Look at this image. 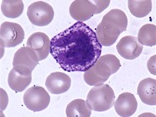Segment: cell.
<instances>
[{
    "label": "cell",
    "instance_id": "1",
    "mask_svg": "<svg viewBox=\"0 0 156 117\" xmlns=\"http://www.w3.org/2000/svg\"><path fill=\"white\" fill-rule=\"evenodd\" d=\"M97 34L77 21L51 39L50 53L61 69L67 72H85L101 55Z\"/></svg>",
    "mask_w": 156,
    "mask_h": 117
},
{
    "label": "cell",
    "instance_id": "2",
    "mask_svg": "<svg viewBox=\"0 0 156 117\" xmlns=\"http://www.w3.org/2000/svg\"><path fill=\"white\" fill-rule=\"evenodd\" d=\"M127 17L121 9H111L96 28L98 42L102 46H111L116 41L121 32L127 28Z\"/></svg>",
    "mask_w": 156,
    "mask_h": 117
},
{
    "label": "cell",
    "instance_id": "3",
    "mask_svg": "<svg viewBox=\"0 0 156 117\" xmlns=\"http://www.w3.org/2000/svg\"><path fill=\"white\" fill-rule=\"evenodd\" d=\"M121 68L119 58L114 55H105L99 57L94 66L84 72V81L90 86H97L105 82L110 75Z\"/></svg>",
    "mask_w": 156,
    "mask_h": 117
},
{
    "label": "cell",
    "instance_id": "4",
    "mask_svg": "<svg viewBox=\"0 0 156 117\" xmlns=\"http://www.w3.org/2000/svg\"><path fill=\"white\" fill-rule=\"evenodd\" d=\"M109 0H75L70 6V16L76 20L83 22L92 16L100 14L109 7Z\"/></svg>",
    "mask_w": 156,
    "mask_h": 117
},
{
    "label": "cell",
    "instance_id": "5",
    "mask_svg": "<svg viewBox=\"0 0 156 117\" xmlns=\"http://www.w3.org/2000/svg\"><path fill=\"white\" fill-rule=\"evenodd\" d=\"M115 93L107 84L97 85L90 90L87 97V104L91 110L103 112L109 109L114 105Z\"/></svg>",
    "mask_w": 156,
    "mask_h": 117
},
{
    "label": "cell",
    "instance_id": "6",
    "mask_svg": "<svg viewBox=\"0 0 156 117\" xmlns=\"http://www.w3.org/2000/svg\"><path fill=\"white\" fill-rule=\"evenodd\" d=\"M55 12L50 4L43 1H37L31 4L27 9V17L35 26L45 27L52 22Z\"/></svg>",
    "mask_w": 156,
    "mask_h": 117
},
{
    "label": "cell",
    "instance_id": "7",
    "mask_svg": "<svg viewBox=\"0 0 156 117\" xmlns=\"http://www.w3.org/2000/svg\"><path fill=\"white\" fill-rule=\"evenodd\" d=\"M23 101L28 109L37 112L45 109L48 106L50 103V96L43 87L34 86L25 93Z\"/></svg>",
    "mask_w": 156,
    "mask_h": 117
},
{
    "label": "cell",
    "instance_id": "8",
    "mask_svg": "<svg viewBox=\"0 0 156 117\" xmlns=\"http://www.w3.org/2000/svg\"><path fill=\"white\" fill-rule=\"evenodd\" d=\"M25 37L23 28L19 24L5 21L0 27V43L2 48H14L22 43Z\"/></svg>",
    "mask_w": 156,
    "mask_h": 117
},
{
    "label": "cell",
    "instance_id": "9",
    "mask_svg": "<svg viewBox=\"0 0 156 117\" xmlns=\"http://www.w3.org/2000/svg\"><path fill=\"white\" fill-rule=\"evenodd\" d=\"M31 82V70L27 66H13L8 77L9 87L16 93L22 92Z\"/></svg>",
    "mask_w": 156,
    "mask_h": 117
},
{
    "label": "cell",
    "instance_id": "10",
    "mask_svg": "<svg viewBox=\"0 0 156 117\" xmlns=\"http://www.w3.org/2000/svg\"><path fill=\"white\" fill-rule=\"evenodd\" d=\"M143 48L144 46L138 42L136 37L133 36H126L122 37L116 45L119 55L129 60L137 58L141 55Z\"/></svg>",
    "mask_w": 156,
    "mask_h": 117
},
{
    "label": "cell",
    "instance_id": "11",
    "mask_svg": "<svg viewBox=\"0 0 156 117\" xmlns=\"http://www.w3.org/2000/svg\"><path fill=\"white\" fill-rule=\"evenodd\" d=\"M50 39L45 33L36 32L29 37L27 45L36 53L39 61L47 58L50 53Z\"/></svg>",
    "mask_w": 156,
    "mask_h": 117
},
{
    "label": "cell",
    "instance_id": "12",
    "mask_svg": "<svg viewBox=\"0 0 156 117\" xmlns=\"http://www.w3.org/2000/svg\"><path fill=\"white\" fill-rule=\"evenodd\" d=\"M45 85L51 94H61L70 89L71 79L65 73L54 72L48 76Z\"/></svg>",
    "mask_w": 156,
    "mask_h": 117
},
{
    "label": "cell",
    "instance_id": "13",
    "mask_svg": "<svg viewBox=\"0 0 156 117\" xmlns=\"http://www.w3.org/2000/svg\"><path fill=\"white\" fill-rule=\"evenodd\" d=\"M116 113L122 117L132 116L136 112L137 102L135 96L131 93H123L114 104Z\"/></svg>",
    "mask_w": 156,
    "mask_h": 117
},
{
    "label": "cell",
    "instance_id": "14",
    "mask_svg": "<svg viewBox=\"0 0 156 117\" xmlns=\"http://www.w3.org/2000/svg\"><path fill=\"white\" fill-rule=\"evenodd\" d=\"M156 81L153 78H146L139 82L137 94L141 101L148 105H156Z\"/></svg>",
    "mask_w": 156,
    "mask_h": 117
},
{
    "label": "cell",
    "instance_id": "15",
    "mask_svg": "<svg viewBox=\"0 0 156 117\" xmlns=\"http://www.w3.org/2000/svg\"><path fill=\"white\" fill-rule=\"evenodd\" d=\"M38 62V57L35 52L27 46L20 48L19 50L16 51L13 59V66H23L28 67L32 71L37 66Z\"/></svg>",
    "mask_w": 156,
    "mask_h": 117
},
{
    "label": "cell",
    "instance_id": "16",
    "mask_svg": "<svg viewBox=\"0 0 156 117\" xmlns=\"http://www.w3.org/2000/svg\"><path fill=\"white\" fill-rule=\"evenodd\" d=\"M66 115L68 117H89L91 109L85 100L80 98L75 99L67 105Z\"/></svg>",
    "mask_w": 156,
    "mask_h": 117
},
{
    "label": "cell",
    "instance_id": "17",
    "mask_svg": "<svg viewBox=\"0 0 156 117\" xmlns=\"http://www.w3.org/2000/svg\"><path fill=\"white\" fill-rule=\"evenodd\" d=\"M24 9L23 2L21 0H4L1 4V10L7 18L15 19L19 17Z\"/></svg>",
    "mask_w": 156,
    "mask_h": 117
},
{
    "label": "cell",
    "instance_id": "18",
    "mask_svg": "<svg viewBox=\"0 0 156 117\" xmlns=\"http://www.w3.org/2000/svg\"><path fill=\"white\" fill-rule=\"evenodd\" d=\"M128 9L133 16L142 18L148 16L152 9L151 0H129Z\"/></svg>",
    "mask_w": 156,
    "mask_h": 117
},
{
    "label": "cell",
    "instance_id": "19",
    "mask_svg": "<svg viewBox=\"0 0 156 117\" xmlns=\"http://www.w3.org/2000/svg\"><path fill=\"white\" fill-rule=\"evenodd\" d=\"M138 42L144 46L152 47L156 44V27L153 24L143 26L138 31Z\"/></svg>",
    "mask_w": 156,
    "mask_h": 117
},
{
    "label": "cell",
    "instance_id": "20",
    "mask_svg": "<svg viewBox=\"0 0 156 117\" xmlns=\"http://www.w3.org/2000/svg\"><path fill=\"white\" fill-rule=\"evenodd\" d=\"M155 55H154L153 57L150 58V59L148 60V68L149 71H150V73L153 75H156V72H155Z\"/></svg>",
    "mask_w": 156,
    "mask_h": 117
}]
</instances>
